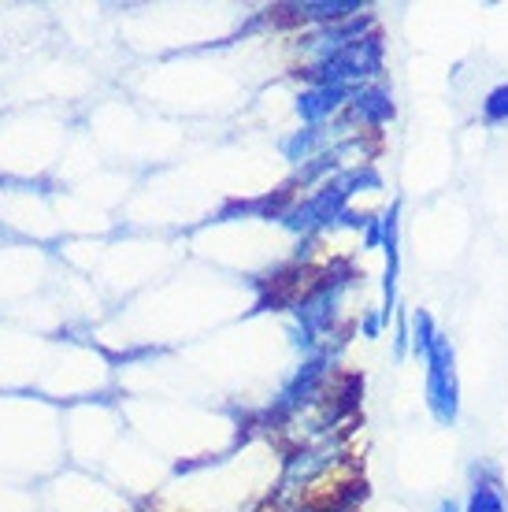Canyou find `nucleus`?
<instances>
[{
  "label": "nucleus",
  "instance_id": "7",
  "mask_svg": "<svg viewBox=\"0 0 508 512\" xmlns=\"http://www.w3.org/2000/svg\"><path fill=\"white\" fill-rule=\"evenodd\" d=\"M483 123L486 127H505L508 123V82H501V86H494V90L486 93Z\"/></svg>",
  "mask_w": 508,
  "mask_h": 512
},
{
  "label": "nucleus",
  "instance_id": "2",
  "mask_svg": "<svg viewBox=\"0 0 508 512\" xmlns=\"http://www.w3.org/2000/svg\"><path fill=\"white\" fill-rule=\"evenodd\" d=\"M382 71V41L379 38H360L353 41L349 49L334 52L327 60H319L316 71L308 75L316 78L319 86H345V82H356V78H371Z\"/></svg>",
  "mask_w": 508,
  "mask_h": 512
},
{
  "label": "nucleus",
  "instance_id": "1",
  "mask_svg": "<svg viewBox=\"0 0 508 512\" xmlns=\"http://www.w3.org/2000/svg\"><path fill=\"white\" fill-rule=\"evenodd\" d=\"M427 409L442 427H453L460 416V379H457V353L453 342L438 334L427 353Z\"/></svg>",
  "mask_w": 508,
  "mask_h": 512
},
{
  "label": "nucleus",
  "instance_id": "8",
  "mask_svg": "<svg viewBox=\"0 0 508 512\" xmlns=\"http://www.w3.org/2000/svg\"><path fill=\"white\" fill-rule=\"evenodd\" d=\"M434 512H457V505H453V501H442V505H438Z\"/></svg>",
  "mask_w": 508,
  "mask_h": 512
},
{
  "label": "nucleus",
  "instance_id": "4",
  "mask_svg": "<svg viewBox=\"0 0 508 512\" xmlns=\"http://www.w3.org/2000/svg\"><path fill=\"white\" fill-rule=\"evenodd\" d=\"M349 104H353L356 123H364V127H382V123H390L397 116L394 97H390V90H382V86H360L349 97Z\"/></svg>",
  "mask_w": 508,
  "mask_h": 512
},
{
  "label": "nucleus",
  "instance_id": "5",
  "mask_svg": "<svg viewBox=\"0 0 508 512\" xmlns=\"http://www.w3.org/2000/svg\"><path fill=\"white\" fill-rule=\"evenodd\" d=\"M353 93L345 90V86H319V90L305 93L301 97V116L305 119H327L331 112L342 108V101H349Z\"/></svg>",
  "mask_w": 508,
  "mask_h": 512
},
{
  "label": "nucleus",
  "instance_id": "6",
  "mask_svg": "<svg viewBox=\"0 0 508 512\" xmlns=\"http://www.w3.org/2000/svg\"><path fill=\"white\" fill-rule=\"evenodd\" d=\"M408 331H412V353H416V357H427V353H431V346H434V338L442 334L438 327H434V320H431V312H427V308H416V312H412Z\"/></svg>",
  "mask_w": 508,
  "mask_h": 512
},
{
  "label": "nucleus",
  "instance_id": "3",
  "mask_svg": "<svg viewBox=\"0 0 508 512\" xmlns=\"http://www.w3.org/2000/svg\"><path fill=\"white\" fill-rule=\"evenodd\" d=\"M464 512H508L505 487H501L497 472H490V468H471V487H468Z\"/></svg>",
  "mask_w": 508,
  "mask_h": 512
}]
</instances>
